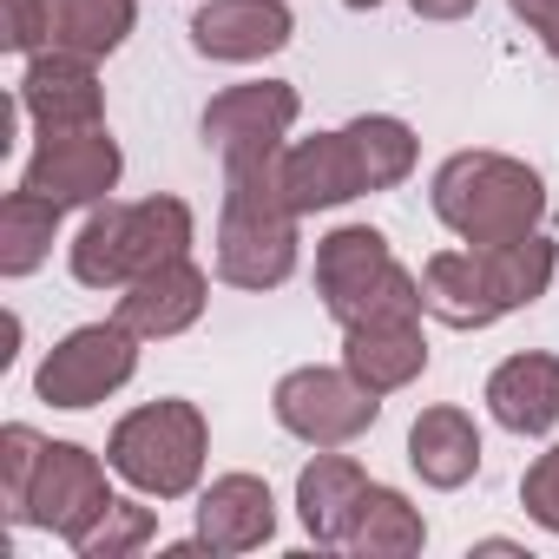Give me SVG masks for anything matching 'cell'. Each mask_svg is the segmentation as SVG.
Listing matches in <instances>:
<instances>
[{
	"label": "cell",
	"mask_w": 559,
	"mask_h": 559,
	"mask_svg": "<svg viewBox=\"0 0 559 559\" xmlns=\"http://www.w3.org/2000/svg\"><path fill=\"white\" fill-rule=\"evenodd\" d=\"M284 152L263 158H230L224 165V204H217V237H211V263L217 284L230 290H284L297 263H304V217L284 198Z\"/></svg>",
	"instance_id": "6da1fadb"
},
{
	"label": "cell",
	"mask_w": 559,
	"mask_h": 559,
	"mask_svg": "<svg viewBox=\"0 0 559 559\" xmlns=\"http://www.w3.org/2000/svg\"><path fill=\"white\" fill-rule=\"evenodd\" d=\"M198 243V211L171 191H152V198H132V204H93L86 224L73 230L67 243V270L80 290H106L119 297L126 284H139L145 270L171 263V257H191Z\"/></svg>",
	"instance_id": "7a4b0ae2"
},
{
	"label": "cell",
	"mask_w": 559,
	"mask_h": 559,
	"mask_svg": "<svg viewBox=\"0 0 559 559\" xmlns=\"http://www.w3.org/2000/svg\"><path fill=\"white\" fill-rule=\"evenodd\" d=\"M435 217L454 243H507L546 224V178L513 152H448L428 178Z\"/></svg>",
	"instance_id": "3957f363"
},
{
	"label": "cell",
	"mask_w": 559,
	"mask_h": 559,
	"mask_svg": "<svg viewBox=\"0 0 559 559\" xmlns=\"http://www.w3.org/2000/svg\"><path fill=\"white\" fill-rule=\"evenodd\" d=\"M106 461L145 500H191L204 487V467H211V421L185 395L139 402V408H126L112 421Z\"/></svg>",
	"instance_id": "277c9868"
},
{
	"label": "cell",
	"mask_w": 559,
	"mask_h": 559,
	"mask_svg": "<svg viewBox=\"0 0 559 559\" xmlns=\"http://www.w3.org/2000/svg\"><path fill=\"white\" fill-rule=\"evenodd\" d=\"M270 415L304 448H349L382 421V395H369L343 362H304L276 376Z\"/></svg>",
	"instance_id": "5b68a950"
},
{
	"label": "cell",
	"mask_w": 559,
	"mask_h": 559,
	"mask_svg": "<svg viewBox=\"0 0 559 559\" xmlns=\"http://www.w3.org/2000/svg\"><path fill=\"white\" fill-rule=\"evenodd\" d=\"M132 376H139V336H132L119 317H106V323H80V330H67V336L40 356V369H34V395H40L47 408L80 415V408L112 402Z\"/></svg>",
	"instance_id": "8992f818"
},
{
	"label": "cell",
	"mask_w": 559,
	"mask_h": 559,
	"mask_svg": "<svg viewBox=\"0 0 559 559\" xmlns=\"http://www.w3.org/2000/svg\"><path fill=\"white\" fill-rule=\"evenodd\" d=\"M126 178V152L106 126H80V132H40V145L27 152L21 165V185L53 198L60 211H93V204H112Z\"/></svg>",
	"instance_id": "52a82bcc"
},
{
	"label": "cell",
	"mask_w": 559,
	"mask_h": 559,
	"mask_svg": "<svg viewBox=\"0 0 559 559\" xmlns=\"http://www.w3.org/2000/svg\"><path fill=\"white\" fill-rule=\"evenodd\" d=\"M297 119H304V93H297L290 80H243V86H224V93L204 106L198 132H204V145L217 152V165H230V158L284 152L290 132H297Z\"/></svg>",
	"instance_id": "ba28073f"
},
{
	"label": "cell",
	"mask_w": 559,
	"mask_h": 559,
	"mask_svg": "<svg viewBox=\"0 0 559 559\" xmlns=\"http://www.w3.org/2000/svg\"><path fill=\"white\" fill-rule=\"evenodd\" d=\"M112 461L106 454H93V448H80V441H47V461H40V474H34V493H27V507H21V526H40V533H53V539H80L106 507H112Z\"/></svg>",
	"instance_id": "9c48e42d"
},
{
	"label": "cell",
	"mask_w": 559,
	"mask_h": 559,
	"mask_svg": "<svg viewBox=\"0 0 559 559\" xmlns=\"http://www.w3.org/2000/svg\"><path fill=\"white\" fill-rule=\"evenodd\" d=\"M14 112L34 132H80V126H106V86H99V60L47 47L21 67L14 86Z\"/></svg>",
	"instance_id": "30bf717a"
},
{
	"label": "cell",
	"mask_w": 559,
	"mask_h": 559,
	"mask_svg": "<svg viewBox=\"0 0 559 559\" xmlns=\"http://www.w3.org/2000/svg\"><path fill=\"white\" fill-rule=\"evenodd\" d=\"M395 263L402 257L376 224H336L317 237V297H323L336 330H349L369 310V297L395 276Z\"/></svg>",
	"instance_id": "8fae6325"
},
{
	"label": "cell",
	"mask_w": 559,
	"mask_h": 559,
	"mask_svg": "<svg viewBox=\"0 0 559 559\" xmlns=\"http://www.w3.org/2000/svg\"><path fill=\"white\" fill-rule=\"evenodd\" d=\"M297 40L290 0H204L191 14V53L217 67H257Z\"/></svg>",
	"instance_id": "7c38bea8"
},
{
	"label": "cell",
	"mask_w": 559,
	"mask_h": 559,
	"mask_svg": "<svg viewBox=\"0 0 559 559\" xmlns=\"http://www.w3.org/2000/svg\"><path fill=\"white\" fill-rule=\"evenodd\" d=\"M204 310H211V270H204L198 257H171V263L145 270L139 284L119 290V310H112V317H119L139 343H171V336L198 330Z\"/></svg>",
	"instance_id": "4fadbf2b"
},
{
	"label": "cell",
	"mask_w": 559,
	"mask_h": 559,
	"mask_svg": "<svg viewBox=\"0 0 559 559\" xmlns=\"http://www.w3.org/2000/svg\"><path fill=\"white\" fill-rule=\"evenodd\" d=\"M198 539L211 546V559H237V552H263L276 539V493L263 474H217L198 487Z\"/></svg>",
	"instance_id": "5bb4252c"
},
{
	"label": "cell",
	"mask_w": 559,
	"mask_h": 559,
	"mask_svg": "<svg viewBox=\"0 0 559 559\" xmlns=\"http://www.w3.org/2000/svg\"><path fill=\"white\" fill-rule=\"evenodd\" d=\"M276 171H284V198L297 217H317V211H343L362 191V171H356V152H349V132H310V139H290L284 158H276Z\"/></svg>",
	"instance_id": "9a60e30c"
},
{
	"label": "cell",
	"mask_w": 559,
	"mask_h": 559,
	"mask_svg": "<svg viewBox=\"0 0 559 559\" xmlns=\"http://www.w3.org/2000/svg\"><path fill=\"white\" fill-rule=\"evenodd\" d=\"M493 428L520 435V441H539L559 428V356L552 349H520L507 362H493L487 389H480Z\"/></svg>",
	"instance_id": "2e32d148"
},
{
	"label": "cell",
	"mask_w": 559,
	"mask_h": 559,
	"mask_svg": "<svg viewBox=\"0 0 559 559\" xmlns=\"http://www.w3.org/2000/svg\"><path fill=\"white\" fill-rule=\"evenodd\" d=\"M343 369L369 389V395H402L428 376V330L421 317H395V323H356L343 330Z\"/></svg>",
	"instance_id": "e0dca14e"
},
{
	"label": "cell",
	"mask_w": 559,
	"mask_h": 559,
	"mask_svg": "<svg viewBox=\"0 0 559 559\" xmlns=\"http://www.w3.org/2000/svg\"><path fill=\"white\" fill-rule=\"evenodd\" d=\"M480 421L461 408V402H435L408 421V467L421 474V487L435 493H454L480 474Z\"/></svg>",
	"instance_id": "ac0fdd59"
},
{
	"label": "cell",
	"mask_w": 559,
	"mask_h": 559,
	"mask_svg": "<svg viewBox=\"0 0 559 559\" xmlns=\"http://www.w3.org/2000/svg\"><path fill=\"white\" fill-rule=\"evenodd\" d=\"M421 304H428V317H435L441 330H461V336L493 330V323L507 317L500 297H493V284H487V263H480L474 243L435 250V257L421 263Z\"/></svg>",
	"instance_id": "d6986e66"
},
{
	"label": "cell",
	"mask_w": 559,
	"mask_h": 559,
	"mask_svg": "<svg viewBox=\"0 0 559 559\" xmlns=\"http://www.w3.org/2000/svg\"><path fill=\"white\" fill-rule=\"evenodd\" d=\"M369 493V467L343 448H317L297 474V520L317 546H343L349 539V520Z\"/></svg>",
	"instance_id": "ffe728a7"
},
{
	"label": "cell",
	"mask_w": 559,
	"mask_h": 559,
	"mask_svg": "<svg viewBox=\"0 0 559 559\" xmlns=\"http://www.w3.org/2000/svg\"><path fill=\"white\" fill-rule=\"evenodd\" d=\"M421 546H428L421 507H415L402 487L369 480V493H362V507H356V520H349L343 552H356V559H415Z\"/></svg>",
	"instance_id": "44dd1931"
},
{
	"label": "cell",
	"mask_w": 559,
	"mask_h": 559,
	"mask_svg": "<svg viewBox=\"0 0 559 559\" xmlns=\"http://www.w3.org/2000/svg\"><path fill=\"white\" fill-rule=\"evenodd\" d=\"M480 263H487V284L500 297V310H533L552 276H559V243L546 230H526V237H507V243H480Z\"/></svg>",
	"instance_id": "7402d4cb"
},
{
	"label": "cell",
	"mask_w": 559,
	"mask_h": 559,
	"mask_svg": "<svg viewBox=\"0 0 559 559\" xmlns=\"http://www.w3.org/2000/svg\"><path fill=\"white\" fill-rule=\"evenodd\" d=\"M349 152H356V171H362V191H395L415 178L421 165V139L402 112H356L349 126Z\"/></svg>",
	"instance_id": "603a6c76"
},
{
	"label": "cell",
	"mask_w": 559,
	"mask_h": 559,
	"mask_svg": "<svg viewBox=\"0 0 559 559\" xmlns=\"http://www.w3.org/2000/svg\"><path fill=\"white\" fill-rule=\"evenodd\" d=\"M60 204L53 198H40V191H8V204H0V276L8 284H21V276H34L47 257H53V243H60Z\"/></svg>",
	"instance_id": "cb8c5ba5"
},
{
	"label": "cell",
	"mask_w": 559,
	"mask_h": 559,
	"mask_svg": "<svg viewBox=\"0 0 559 559\" xmlns=\"http://www.w3.org/2000/svg\"><path fill=\"white\" fill-rule=\"evenodd\" d=\"M139 27V0H53V47L112 60Z\"/></svg>",
	"instance_id": "d4e9b609"
},
{
	"label": "cell",
	"mask_w": 559,
	"mask_h": 559,
	"mask_svg": "<svg viewBox=\"0 0 559 559\" xmlns=\"http://www.w3.org/2000/svg\"><path fill=\"white\" fill-rule=\"evenodd\" d=\"M145 546H158V507L145 493H112V507L73 539L80 559H132Z\"/></svg>",
	"instance_id": "484cf974"
},
{
	"label": "cell",
	"mask_w": 559,
	"mask_h": 559,
	"mask_svg": "<svg viewBox=\"0 0 559 559\" xmlns=\"http://www.w3.org/2000/svg\"><path fill=\"white\" fill-rule=\"evenodd\" d=\"M40 461H47V435H40V428H27V421H8V428H0V500H8V520H21Z\"/></svg>",
	"instance_id": "4316f807"
},
{
	"label": "cell",
	"mask_w": 559,
	"mask_h": 559,
	"mask_svg": "<svg viewBox=\"0 0 559 559\" xmlns=\"http://www.w3.org/2000/svg\"><path fill=\"white\" fill-rule=\"evenodd\" d=\"M520 507H526V520H533L539 533L559 539V441H552L546 454H533V467L520 474Z\"/></svg>",
	"instance_id": "83f0119b"
},
{
	"label": "cell",
	"mask_w": 559,
	"mask_h": 559,
	"mask_svg": "<svg viewBox=\"0 0 559 559\" xmlns=\"http://www.w3.org/2000/svg\"><path fill=\"white\" fill-rule=\"evenodd\" d=\"M8 47L21 60L53 47V0H8Z\"/></svg>",
	"instance_id": "f1b7e54d"
},
{
	"label": "cell",
	"mask_w": 559,
	"mask_h": 559,
	"mask_svg": "<svg viewBox=\"0 0 559 559\" xmlns=\"http://www.w3.org/2000/svg\"><path fill=\"white\" fill-rule=\"evenodd\" d=\"M513 8V21L526 27V34H546L552 21H559V0H507Z\"/></svg>",
	"instance_id": "f546056e"
},
{
	"label": "cell",
	"mask_w": 559,
	"mask_h": 559,
	"mask_svg": "<svg viewBox=\"0 0 559 559\" xmlns=\"http://www.w3.org/2000/svg\"><path fill=\"white\" fill-rule=\"evenodd\" d=\"M408 8H415L421 21H441V27H448V21H467L480 0H408Z\"/></svg>",
	"instance_id": "4dcf8cb0"
},
{
	"label": "cell",
	"mask_w": 559,
	"mask_h": 559,
	"mask_svg": "<svg viewBox=\"0 0 559 559\" xmlns=\"http://www.w3.org/2000/svg\"><path fill=\"white\" fill-rule=\"evenodd\" d=\"M539 47H546V60H552V67H559V21H552V27H546V34H539Z\"/></svg>",
	"instance_id": "1f68e13d"
},
{
	"label": "cell",
	"mask_w": 559,
	"mask_h": 559,
	"mask_svg": "<svg viewBox=\"0 0 559 559\" xmlns=\"http://www.w3.org/2000/svg\"><path fill=\"white\" fill-rule=\"evenodd\" d=\"M349 14H376V8H389V0H343Z\"/></svg>",
	"instance_id": "d6a6232c"
}]
</instances>
